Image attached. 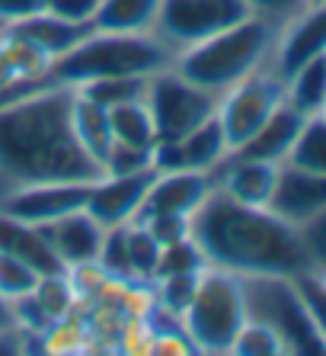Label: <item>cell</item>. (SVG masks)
<instances>
[{
	"instance_id": "9c48e42d",
	"label": "cell",
	"mask_w": 326,
	"mask_h": 356,
	"mask_svg": "<svg viewBox=\"0 0 326 356\" xmlns=\"http://www.w3.org/2000/svg\"><path fill=\"white\" fill-rule=\"evenodd\" d=\"M246 17H253L246 0H163L154 35L176 55L196 42L224 33Z\"/></svg>"
},
{
	"instance_id": "484cf974",
	"label": "cell",
	"mask_w": 326,
	"mask_h": 356,
	"mask_svg": "<svg viewBox=\"0 0 326 356\" xmlns=\"http://www.w3.org/2000/svg\"><path fill=\"white\" fill-rule=\"evenodd\" d=\"M208 270V266H205ZM205 270H192V273H170V276H157L151 282V296H154V308L166 312V315L180 318L189 308L192 296L198 289V280H202Z\"/></svg>"
},
{
	"instance_id": "7c38bea8",
	"label": "cell",
	"mask_w": 326,
	"mask_h": 356,
	"mask_svg": "<svg viewBox=\"0 0 326 356\" xmlns=\"http://www.w3.org/2000/svg\"><path fill=\"white\" fill-rule=\"evenodd\" d=\"M154 170L144 174H128V177H99L90 186V199H87V212L96 218L103 228H119V225L138 222L144 196L154 183Z\"/></svg>"
},
{
	"instance_id": "d6986e66",
	"label": "cell",
	"mask_w": 326,
	"mask_h": 356,
	"mask_svg": "<svg viewBox=\"0 0 326 356\" xmlns=\"http://www.w3.org/2000/svg\"><path fill=\"white\" fill-rule=\"evenodd\" d=\"M71 132L77 138V145L83 148V154L90 161H96L99 170H103V161L109 158V151L115 145L112 135V119H109V109L96 99L83 97V93L74 90L71 99Z\"/></svg>"
},
{
	"instance_id": "ee69618b",
	"label": "cell",
	"mask_w": 326,
	"mask_h": 356,
	"mask_svg": "<svg viewBox=\"0 0 326 356\" xmlns=\"http://www.w3.org/2000/svg\"><path fill=\"white\" fill-rule=\"evenodd\" d=\"M323 61H326V51H323Z\"/></svg>"
},
{
	"instance_id": "f35d334b",
	"label": "cell",
	"mask_w": 326,
	"mask_h": 356,
	"mask_svg": "<svg viewBox=\"0 0 326 356\" xmlns=\"http://www.w3.org/2000/svg\"><path fill=\"white\" fill-rule=\"evenodd\" d=\"M250 3V10H253L256 17H266L272 19V23H285V19H291L298 10L307 7V0H246Z\"/></svg>"
},
{
	"instance_id": "8992f818",
	"label": "cell",
	"mask_w": 326,
	"mask_h": 356,
	"mask_svg": "<svg viewBox=\"0 0 326 356\" xmlns=\"http://www.w3.org/2000/svg\"><path fill=\"white\" fill-rule=\"evenodd\" d=\"M246 289V315L259 318L278 334L285 353L298 356H326V340L320 337L317 324L310 318L298 280L291 276H250Z\"/></svg>"
},
{
	"instance_id": "6da1fadb",
	"label": "cell",
	"mask_w": 326,
	"mask_h": 356,
	"mask_svg": "<svg viewBox=\"0 0 326 356\" xmlns=\"http://www.w3.org/2000/svg\"><path fill=\"white\" fill-rule=\"evenodd\" d=\"M71 87H33L0 99V190L103 177L71 132Z\"/></svg>"
},
{
	"instance_id": "7402d4cb",
	"label": "cell",
	"mask_w": 326,
	"mask_h": 356,
	"mask_svg": "<svg viewBox=\"0 0 326 356\" xmlns=\"http://www.w3.org/2000/svg\"><path fill=\"white\" fill-rule=\"evenodd\" d=\"M182 145V158H186L189 170H202V174H214L224 161L234 154L224 138V129H221L218 116L205 119L202 125H196L186 138H180Z\"/></svg>"
},
{
	"instance_id": "f1b7e54d",
	"label": "cell",
	"mask_w": 326,
	"mask_h": 356,
	"mask_svg": "<svg viewBox=\"0 0 326 356\" xmlns=\"http://www.w3.org/2000/svg\"><path fill=\"white\" fill-rule=\"evenodd\" d=\"M128 260H131V280L151 286L160 264V244L141 222L128 225Z\"/></svg>"
},
{
	"instance_id": "2e32d148",
	"label": "cell",
	"mask_w": 326,
	"mask_h": 356,
	"mask_svg": "<svg viewBox=\"0 0 326 356\" xmlns=\"http://www.w3.org/2000/svg\"><path fill=\"white\" fill-rule=\"evenodd\" d=\"M42 234L49 238L58 260L71 270V266H80V264H93L99 257V244H103L106 228L87 209H77L71 216H61L55 222L42 225Z\"/></svg>"
},
{
	"instance_id": "b9f144b4",
	"label": "cell",
	"mask_w": 326,
	"mask_h": 356,
	"mask_svg": "<svg viewBox=\"0 0 326 356\" xmlns=\"http://www.w3.org/2000/svg\"><path fill=\"white\" fill-rule=\"evenodd\" d=\"M317 276V282H320V289H323V296H326V273H314Z\"/></svg>"
},
{
	"instance_id": "cb8c5ba5",
	"label": "cell",
	"mask_w": 326,
	"mask_h": 356,
	"mask_svg": "<svg viewBox=\"0 0 326 356\" xmlns=\"http://www.w3.org/2000/svg\"><path fill=\"white\" fill-rule=\"evenodd\" d=\"M109 119H112L115 141L135 145V148H154L157 129H154V119H151V109H147L144 99L119 103V106L109 109Z\"/></svg>"
},
{
	"instance_id": "83f0119b",
	"label": "cell",
	"mask_w": 326,
	"mask_h": 356,
	"mask_svg": "<svg viewBox=\"0 0 326 356\" xmlns=\"http://www.w3.org/2000/svg\"><path fill=\"white\" fill-rule=\"evenodd\" d=\"M147 81L151 74H128V77H106V81H93L77 87V93L96 99L106 109L119 106V103H128V99H144L147 93Z\"/></svg>"
},
{
	"instance_id": "52a82bcc",
	"label": "cell",
	"mask_w": 326,
	"mask_h": 356,
	"mask_svg": "<svg viewBox=\"0 0 326 356\" xmlns=\"http://www.w3.org/2000/svg\"><path fill=\"white\" fill-rule=\"evenodd\" d=\"M144 103L151 109V119H154L157 138H170V141L186 138L196 125L212 119L214 109H218V97L214 93L186 81L173 65L151 74Z\"/></svg>"
},
{
	"instance_id": "4316f807",
	"label": "cell",
	"mask_w": 326,
	"mask_h": 356,
	"mask_svg": "<svg viewBox=\"0 0 326 356\" xmlns=\"http://www.w3.org/2000/svg\"><path fill=\"white\" fill-rule=\"evenodd\" d=\"M288 164L326 177V119L320 113L304 119V129L294 141L291 154H288Z\"/></svg>"
},
{
	"instance_id": "60d3db41",
	"label": "cell",
	"mask_w": 326,
	"mask_h": 356,
	"mask_svg": "<svg viewBox=\"0 0 326 356\" xmlns=\"http://www.w3.org/2000/svg\"><path fill=\"white\" fill-rule=\"evenodd\" d=\"M17 327V315H13V302L0 296V331H13Z\"/></svg>"
},
{
	"instance_id": "3957f363",
	"label": "cell",
	"mask_w": 326,
	"mask_h": 356,
	"mask_svg": "<svg viewBox=\"0 0 326 356\" xmlns=\"http://www.w3.org/2000/svg\"><path fill=\"white\" fill-rule=\"evenodd\" d=\"M278 39V23L266 17H246L224 33L202 39L173 55V67L196 87L221 97L243 77L269 65Z\"/></svg>"
},
{
	"instance_id": "d6a6232c",
	"label": "cell",
	"mask_w": 326,
	"mask_h": 356,
	"mask_svg": "<svg viewBox=\"0 0 326 356\" xmlns=\"http://www.w3.org/2000/svg\"><path fill=\"white\" fill-rule=\"evenodd\" d=\"M35 282H39V273L33 266L23 264L13 254H7V250H0V296L17 302V298L29 296L35 289Z\"/></svg>"
},
{
	"instance_id": "836d02e7",
	"label": "cell",
	"mask_w": 326,
	"mask_h": 356,
	"mask_svg": "<svg viewBox=\"0 0 326 356\" xmlns=\"http://www.w3.org/2000/svg\"><path fill=\"white\" fill-rule=\"evenodd\" d=\"M154 170L151 167V148H135V145H122L115 141L109 158L103 161V177H128V174H144Z\"/></svg>"
},
{
	"instance_id": "bcb514c9",
	"label": "cell",
	"mask_w": 326,
	"mask_h": 356,
	"mask_svg": "<svg viewBox=\"0 0 326 356\" xmlns=\"http://www.w3.org/2000/svg\"><path fill=\"white\" fill-rule=\"evenodd\" d=\"M307 3H314V0H307Z\"/></svg>"
},
{
	"instance_id": "ffe728a7",
	"label": "cell",
	"mask_w": 326,
	"mask_h": 356,
	"mask_svg": "<svg viewBox=\"0 0 326 356\" xmlns=\"http://www.w3.org/2000/svg\"><path fill=\"white\" fill-rule=\"evenodd\" d=\"M0 250H7L13 257H19L23 264H29L39 276L45 273H65L67 266L58 260V254L51 250L49 238L42 234V228L35 225L17 222L0 212Z\"/></svg>"
},
{
	"instance_id": "30bf717a",
	"label": "cell",
	"mask_w": 326,
	"mask_h": 356,
	"mask_svg": "<svg viewBox=\"0 0 326 356\" xmlns=\"http://www.w3.org/2000/svg\"><path fill=\"white\" fill-rule=\"evenodd\" d=\"M93 183L77 180H55V183H26V186H10L0 190V212L26 225L55 222L61 216H71L77 209H87Z\"/></svg>"
},
{
	"instance_id": "7bdbcfd3",
	"label": "cell",
	"mask_w": 326,
	"mask_h": 356,
	"mask_svg": "<svg viewBox=\"0 0 326 356\" xmlns=\"http://www.w3.org/2000/svg\"><path fill=\"white\" fill-rule=\"evenodd\" d=\"M320 116H323V119H326V103H323V109H320Z\"/></svg>"
},
{
	"instance_id": "5bb4252c",
	"label": "cell",
	"mask_w": 326,
	"mask_h": 356,
	"mask_svg": "<svg viewBox=\"0 0 326 356\" xmlns=\"http://www.w3.org/2000/svg\"><path fill=\"white\" fill-rule=\"evenodd\" d=\"M214 190V177L202 170H173L157 174L144 196L141 216H192Z\"/></svg>"
},
{
	"instance_id": "5b68a950",
	"label": "cell",
	"mask_w": 326,
	"mask_h": 356,
	"mask_svg": "<svg viewBox=\"0 0 326 356\" xmlns=\"http://www.w3.org/2000/svg\"><path fill=\"white\" fill-rule=\"evenodd\" d=\"M196 353H230L237 331L246 321L243 276L208 266L198 280V289L180 315Z\"/></svg>"
},
{
	"instance_id": "ab89813d",
	"label": "cell",
	"mask_w": 326,
	"mask_h": 356,
	"mask_svg": "<svg viewBox=\"0 0 326 356\" xmlns=\"http://www.w3.org/2000/svg\"><path fill=\"white\" fill-rule=\"evenodd\" d=\"M45 7V0H0V26H10Z\"/></svg>"
},
{
	"instance_id": "8d00e7d4",
	"label": "cell",
	"mask_w": 326,
	"mask_h": 356,
	"mask_svg": "<svg viewBox=\"0 0 326 356\" xmlns=\"http://www.w3.org/2000/svg\"><path fill=\"white\" fill-rule=\"evenodd\" d=\"M294 280H298V289H301L304 302H307L310 318H314V324H317L320 337L326 340V296H323V289H320L317 276H314V273H301V276H294Z\"/></svg>"
},
{
	"instance_id": "ac0fdd59",
	"label": "cell",
	"mask_w": 326,
	"mask_h": 356,
	"mask_svg": "<svg viewBox=\"0 0 326 356\" xmlns=\"http://www.w3.org/2000/svg\"><path fill=\"white\" fill-rule=\"evenodd\" d=\"M304 119L307 116H301L294 106L282 103V106L259 125V132L246 141L237 154L272 161V164H285L288 154H291V148H294V141H298V135H301V129H304Z\"/></svg>"
},
{
	"instance_id": "7a4b0ae2",
	"label": "cell",
	"mask_w": 326,
	"mask_h": 356,
	"mask_svg": "<svg viewBox=\"0 0 326 356\" xmlns=\"http://www.w3.org/2000/svg\"><path fill=\"white\" fill-rule=\"evenodd\" d=\"M192 238L202 248L208 266L234 276H301L307 254L301 232L272 209L240 206L214 186L192 212Z\"/></svg>"
},
{
	"instance_id": "603a6c76",
	"label": "cell",
	"mask_w": 326,
	"mask_h": 356,
	"mask_svg": "<svg viewBox=\"0 0 326 356\" xmlns=\"http://www.w3.org/2000/svg\"><path fill=\"white\" fill-rule=\"evenodd\" d=\"M285 103L294 106L301 116H317L326 103V61L323 55L298 67L285 77Z\"/></svg>"
},
{
	"instance_id": "e0dca14e",
	"label": "cell",
	"mask_w": 326,
	"mask_h": 356,
	"mask_svg": "<svg viewBox=\"0 0 326 356\" xmlns=\"http://www.w3.org/2000/svg\"><path fill=\"white\" fill-rule=\"evenodd\" d=\"M3 29H10L13 35H19V39H26V42H33L35 49H42L51 61L61 58L65 51H71L77 42H83L93 33V26L67 23V19L49 13L45 7L29 13V17H23V19H17V23L3 26Z\"/></svg>"
},
{
	"instance_id": "1f68e13d",
	"label": "cell",
	"mask_w": 326,
	"mask_h": 356,
	"mask_svg": "<svg viewBox=\"0 0 326 356\" xmlns=\"http://www.w3.org/2000/svg\"><path fill=\"white\" fill-rule=\"evenodd\" d=\"M208 260H205L202 248L196 244V238L189 234L182 241H173V244H163L160 248V264H157V276H170V273H192V270H205ZM154 276V280H157Z\"/></svg>"
},
{
	"instance_id": "4fadbf2b",
	"label": "cell",
	"mask_w": 326,
	"mask_h": 356,
	"mask_svg": "<svg viewBox=\"0 0 326 356\" xmlns=\"http://www.w3.org/2000/svg\"><path fill=\"white\" fill-rule=\"evenodd\" d=\"M278 167L272 161L259 158H246V154H230L224 164L214 170V186L224 196H230L240 206H256V209H269L272 193L278 183Z\"/></svg>"
},
{
	"instance_id": "8fae6325",
	"label": "cell",
	"mask_w": 326,
	"mask_h": 356,
	"mask_svg": "<svg viewBox=\"0 0 326 356\" xmlns=\"http://www.w3.org/2000/svg\"><path fill=\"white\" fill-rule=\"evenodd\" d=\"M326 51V0H314L278 26L269 67L282 81Z\"/></svg>"
},
{
	"instance_id": "9a60e30c",
	"label": "cell",
	"mask_w": 326,
	"mask_h": 356,
	"mask_svg": "<svg viewBox=\"0 0 326 356\" xmlns=\"http://www.w3.org/2000/svg\"><path fill=\"white\" fill-rule=\"evenodd\" d=\"M269 209L275 216H282L288 225L301 228L304 222L317 216L320 209H326V177L310 174L304 167L282 164L278 167V183L272 193Z\"/></svg>"
},
{
	"instance_id": "e575fe53",
	"label": "cell",
	"mask_w": 326,
	"mask_h": 356,
	"mask_svg": "<svg viewBox=\"0 0 326 356\" xmlns=\"http://www.w3.org/2000/svg\"><path fill=\"white\" fill-rule=\"evenodd\" d=\"M298 232H301V244L304 254H307V270L310 273H326V209H320Z\"/></svg>"
},
{
	"instance_id": "4dcf8cb0",
	"label": "cell",
	"mask_w": 326,
	"mask_h": 356,
	"mask_svg": "<svg viewBox=\"0 0 326 356\" xmlns=\"http://www.w3.org/2000/svg\"><path fill=\"white\" fill-rule=\"evenodd\" d=\"M230 353L234 356H282L285 347H282V340H278V334L272 331L269 324L246 315L243 327H240L234 337Z\"/></svg>"
},
{
	"instance_id": "ba28073f",
	"label": "cell",
	"mask_w": 326,
	"mask_h": 356,
	"mask_svg": "<svg viewBox=\"0 0 326 356\" xmlns=\"http://www.w3.org/2000/svg\"><path fill=\"white\" fill-rule=\"evenodd\" d=\"M282 103H285V81L269 65L221 93L214 116H218L221 129H224L230 151L243 148Z\"/></svg>"
},
{
	"instance_id": "d590c367",
	"label": "cell",
	"mask_w": 326,
	"mask_h": 356,
	"mask_svg": "<svg viewBox=\"0 0 326 356\" xmlns=\"http://www.w3.org/2000/svg\"><path fill=\"white\" fill-rule=\"evenodd\" d=\"M138 222L154 234L160 248L192 234V216H144V218H138Z\"/></svg>"
},
{
	"instance_id": "277c9868",
	"label": "cell",
	"mask_w": 326,
	"mask_h": 356,
	"mask_svg": "<svg viewBox=\"0 0 326 356\" xmlns=\"http://www.w3.org/2000/svg\"><path fill=\"white\" fill-rule=\"evenodd\" d=\"M173 65V51L154 33H99L93 29L71 51L55 58L39 87H83L106 77L157 74Z\"/></svg>"
},
{
	"instance_id": "74e56055",
	"label": "cell",
	"mask_w": 326,
	"mask_h": 356,
	"mask_svg": "<svg viewBox=\"0 0 326 356\" xmlns=\"http://www.w3.org/2000/svg\"><path fill=\"white\" fill-rule=\"evenodd\" d=\"M45 10L55 17L77 26H93V17L99 10V0H45Z\"/></svg>"
},
{
	"instance_id": "44dd1931",
	"label": "cell",
	"mask_w": 326,
	"mask_h": 356,
	"mask_svg": "<svg viewBox=\"0 0 326 356\" xmlns=\"http://www.w3.org/2000/svg\"><path fill=\"white\" fill-rule=\"evenodd\" d=\"M163 0H99L93 29L99 33H154Z\"/></svg>"
},
{
	"instance_id": "d4e9b609",
	"label": "cell",
	"mask_w": 326,
	"mask_h": 356,
	"mask_svg": "<svg viewBox=\"0 0 326 356\" xmlns=\"http://www.w3.org/2000/svg\"><path fill=\"white\" fill-rule=\"evenodd\" d=\"M33 296H35V302L45 308V315H49L51 321L74 318V312H77V305H80V296H77V289H74V282H71V276H67V270H65V273H45V276H39Z\"/></svg>"
},
{
	"instance_id": "f546056e",
	"label": "cell",
	"mask_w": 326,
	"mask_h": 356,
	"mask_svg": "<svg viewBox=\"0 0 326 356\" xmlns=\"http://www.w3.org/2000/svg\"><path fill=\"white\" fill-rule=\"evenodd\" d=\"M96 264L103 266V273L115 282H135L131 280V260H128V225L119 228H106L103 244H99Z\"/></svg>"
},
{
	"instance_id": "f6af8a7d",
	"label": "cell",
	"mask_w": 326,
	"mask_h": 356,
	"mask_svg": "<svg viewBox=\"0 0 326 356\" xmlns=\"http://www.w3.org/2000/svg\"><path fill=\"white\" fill-rule=\"evenodd\" d=\"M0 33H3V26H0Z\"/></svg>"
}]
</instances>
